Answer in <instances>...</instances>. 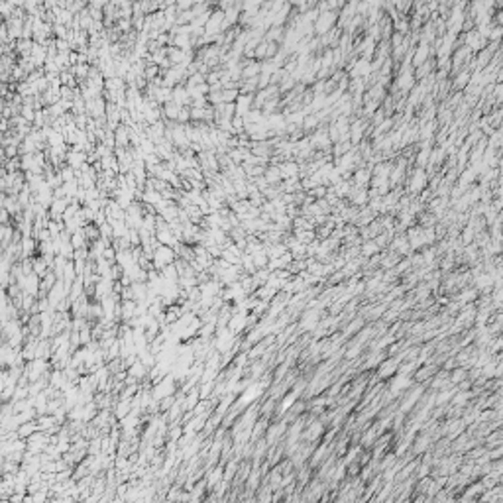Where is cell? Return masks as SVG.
Returning <instances> with one entry per match:
<instances>
[{
  "label": "cell",
  "mask_w": 503,
  "mask_h": 503,
  "mask_svg": "<svg viewBox=\"0 0 503 503\" xmlns=\"http://www.w3.org/2000/svg\"><path fill=\"white\" fill-rule=\"evenodd\" d=\"M276 166L279 168L281 181H287V179H295V177H299V173H301V168H299V164H297L295 160H285V162H281V164H276Z\"/></svg>",
  "instance_id": "7a4b0ae2"
},
{
  "label": "cell",
  "mask_w": 503,
  "mask_h": 503,
  "mask_svg": "<svg viewBox=\"0 0 503 503\" xmlns=\"http://www.w3.org/2000/svg\"><path fill=\"white\" fill-rule=\"evenodd\" d=\"M360 252H362V256L370 258V256H376L378 252H382V248L376 244V240H366V242H362Z\"/></svg>",
  "instance_id": "ba28073f"
},
{
  "label": "cell",
  "mask_w": 503,
  "mask_h": 503,
  "mask_svg": "<svg viewBox=\"0 0 503 503\" xmlns=\"http://www.w3.org/2000/svg\"><path fill=\"white\" fill-rule=\"evenodd\" d=\"M470 77H472V73H470L468 67H464L462 71H458V73H456V79H454V89H456V91L466 89L468 83H470Z\"/></svg>",
  "instance_id": "8992f818"
},
{
  "label": "cell",
  "mask_w": 503,
  "mask_h": 503,
  "mask_svg": "<svg viewBox=\"0 0 503 503\" xmlns=\"http://www.w3.org/2000/svg\"><path fill=\"white\" fill-rule=\"evenodd\" d=\"M348 199H350V203H352L354 207H368V203H370V191H368V189L352 187Z\"/></svg>",
  "instance_id": "3957f363"
},
{
  "label": "cell",
  "mask_w": 503,
  "mask_h": 503,
  "mask_svg": "<svg viewBox=\"0 0 503 503\" xmlns=\"http://www.w3.org/2000/svg\"><path fill=\"white\" fill-rule=\"evenodd\" d=\"M407 193L411 195V197H415V195H419V193H423L425 189H427V183H429V173H427V169H421V168H415L411 173L407 171Z\"/></svg>",
  "instance_id": "6da1fadb"
},
{
  "label": "cell",
  "mask_w": 503,
  "mask_h": 503,
  "mask_svg": "<svg viewBox=\"0 0 503 503\" xmlns=\"http://www.w3.org/2000/svg\"><path fill=\"white\" fill-rule=\"evenodd\" d=\"M295 240L299 244L309 246V244H313L317 240V232L315 230H299V232H295Z\"/></svg>",
  "instance_id": "52a82bcc"
},
{
  "label": "cell",
  "mask_w": 503,
  "mask_h": 503,
  "mask_svg": "<svg viewBox=\"0 0 503 503\" xmlns=\"http://www.w3.org/2000/svg\"><path fill=\"white\" fill-rule=\"evenodd\" d=\"M264 179L268 183V187H278L281 183V175H279V168L276 164H270L266 171H264Z\"/></svg>",
  "instance_id": "277c9868"
},
{
  "label": "cell",
  "mask_w": 503,
  "mask_h": 503,
  "mask_svg": "<svg viewBox=\"0 0 503 503\" xmlns=\"http://www.w3.org/2000/svg\"><path fill=\"white\" fill-rule=\"evenodd\" d=\"M173 260V250L169 246H158L156 250V264L158 266H166Z\"/></svg>",
  "instance_id": "5b68a950"
}]
</instances>
